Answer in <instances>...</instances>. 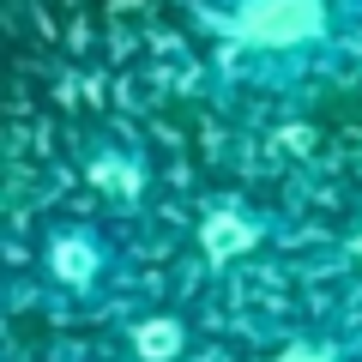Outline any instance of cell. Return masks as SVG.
Returning a JSON list of instances; mask_svg holds the SVG:
<instances>
[{"label":"cell","mask_w":362,"mask_h":362,"mask_svg":"<svg viewBox=\"0 0 362 362\" xmlns=\"http://www.w3.org/2000/svg\"><path fill=\"white\" fill-rule=\"evenodd\" d=\"M163 278V235L157 223L115 218L90 206L42 211L13 247V290L30 314L61 332L121 326Z\"/></svg>","instance_id":"6da1fadb"},{"label":"cell","mask_w":362,"mask_h":362,"mask_svg":"<svg viewBox=\"0 0 362 362\" xmlns=\"http://www.w3.org/2000/svg\"><path fill=\"white\" fill-rule=\"evenodd\" d=\"M223 362H362V308L302 278V290L272 302L230 338Z\"/></svg>","instance_id":"3957f363"},{"label":"cell","mask_w":362,"mask_h":362,"mask_svg":"<svg viewBox=\"0 0 362 362\" xmlns=\"http://www.w3.org/2000/svg\"><path fill=\"white\" fill-rule=\"evenodd\" d=\"M302 278L362 308V194L326 223H302Z\"/></svg>","instance_id":"277c9868"},{"label":"cell","mask_w":362,"mask_h":362,"mask_svg":"<svg viewBox=\"0 0 362 362\" xmlns=\"http://www.w3.org/2000/svg\"><path fill=\"white\" fill-rule=\"evenodd\" d=\"M206 42L230 90L290 103L350 73L362 54V0H211Z\"/></svg>","instance_id":"7a4b0ae2"},{"label":"cell","mask_w":362,"mask_h":362,"mask_svg":"<svg viewBox=\"0 0 362 362\" xmlns=\"http://www.w3.org/2000/svg\"><path fill=\"white\" fill-rule=\"evenodd\" d=\"M30 362H121V356L103 344V338H85V344H78V338H66V344H49L42 356H30Z\"/></svg>","instance_id":"5b68a950"}]
</instances>
